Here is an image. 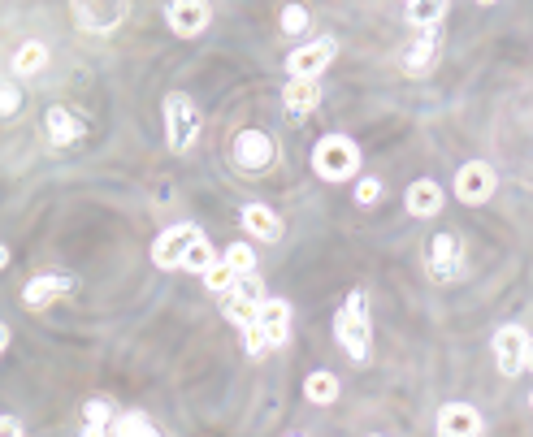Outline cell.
<instances>
[{
    "label": "cell",
    "instance_id": "6da1fadb",
    "mask_svg": "<svg viewBox=\"0 0 533 437\" xmlns=\"http://www.w3.org/2000/svg\"><path fill=\"white\" fill-rule=\"evenodd\" d=\"M334 338L356 364H369V347H373V334H369V295L364 290H351L343 312L334 316Z\"/></svg>",
    "mask_w": 533,
    "mask_h": 437
},
{
    "label": "cell",
    "instance_id": "7a4b0ae2",
    "mask_svg": "<svg viewBox=\"0 0 533 437\" xmlns=\"http://www.w3.org/2000/svg\"><path fill=\"white\" fill-rule=\"evenodd\" d=\"M312 174L325 182H351L360 174V148L347 135H325L312 148Z\"/></svg>",
    "mask_w": 533,
    "mask_h": 437
},
{
    "label": "cell",
    "instance_id": "3957f363",
    "mask_svg": "<svg viewBox=\"0 0 533 437\" xmlns=\"http://www.w3.org/2000/svg\"><path fill=\"white\" fill-rule=\"evenodd\" d=\"M200 139V109L187 91H169L165 96V143L169 152H187Z\"/></svg>",
    "mask_w": 533,
    "mask_h": 437
},
{
    "label": "cell",
    "instance_id": "277c9868",
    "mask_svg": "<svg viewBox=\"0 0 533 437\" xmlns=\"http://www.w3.org/2000/svg\"><path fill=\"white\" fill-rule=\"evenodd\" d=\"M529 360V334L520 325H503L499 334H494V364H499L503 377H520L525 373Z\"/></svg>",
    "mask_w": 533,
    "mask_h": 437
},
{
    "label": "cell",
    "instance_id": "5b68a950",
    "mask_svg": "<svg viewBox=\"0 0 533 437\" xmlns=\"http://www.w3.org/2000/svg\"><path fill=\"white\" fill-rule=\"evenodd\" d=\"M200 238V225H169V230L152 243V264L156 269H182V260H187L191 243Z\"/></svg>",
    "mask_w": 533,
    "mask_h": 437
},
{
    "label": "cell",
    "instance_id": "8992f818",
    "mask_svg": "<svg viewBox=\"0 0 533 437\" xmlns=\"http://www.w3.org/2000/svg\"><path fill=\"white\" fill-rule=\"evenodd\" d=\"M338 44L334 39H308L304 48H295L291 57H286V74L291 78H321L325 70H330Z\"/></svg>",
    "mask_w": 533,
    "mask_h": 437
},
{
    "label": "cell",
    "instance_id": "52a82bcc",
    "mask_svg": "<svg viewBox=\"0 0 533 437\" xmlns=\"http://www.w3.org/2000/svg\"><path fill=\"white\" fill-rule=\"evenodd\" d=\"M165 22L174 35L195 39L200 31H208V22H213V5H208V0H169Z\"/></svg>",
    "mask_w": 533,
    "mask_h": 437
},
{
    "label": "cell",
    "instance_id": "ba28073f",
    "mask_svg": "<svg viewBox=\"0 0 533 437\" xmlns=\"http://www.w3.org/2000/svg\"><path fill=\"white\" fill-rule=\"evenodd\" d=\"M234 165L247 169V174H260V169L273 165V139L265 135V130H239L234 135Z\"/></svg>",
    "mask_w": 533,
    "mask_h": 437
},
{
    "label": "cell",
    "instance_id": "9c48e42d",
    "mask_svg": "<svg viewBox=\"0 0 533 437\" xmlns=\"http://www.w3.org/2000/svg\"><path fill=\"white\" fill-rule=\"evenodd\" d=\"M494 195V169L486 161H468L455 174V200L460 204H486Z\"/></svg>",
    "mask_w": 533,
    "mask_h": 437
},
{
    "label": "cell",
    "instance_id": "30bf717a",
    "mask_svg": "<svg viewBox=\"0 0 533 437\" xmlns=\"http://www.w3.org/2000/svg\"><path fill=\"white\" fill-rule=\"evenodd\" d=\"M70 295H74V282H70V277H61V273H39V277H31V282L22 286V303L31 312L48 308V303H61Z\"/></svg>",
    "mask_w": 533,
    "mask_h": 437
},
{
    "label": "cell",
    "instance_id": "8fae6325",
    "mask_svg": "<svg viewBox=\"0 0 533 437\" xmlns=\"http://www.w3.org/2000/svg\"><path fill=\"white\" fill-rule=\"evenodd\" d=\"M486 425H481V412L468 403H447L438 412V437H481Z\"/></svg>",
    "mask_w": 533,
    "mask_h": 437
},
{
    "label": "cell",
    "instance_id": "7c38bea8",
    "mask_svg": "<svg viewBox=\"0 0 533 437\" xmlns=\"http://www.w3.org/2000/svg\"><path fill=\"white\" fill-rule=\"evenodd\" d=\"M321 104V83L317 78H291L282 91V109L291 122H308V113Z\"/></svg>",
    "mask_w": 533,
    "mask_h": 437
},
{
    "label": "cell",
    "instance_id": "4fadbf2b",
    "mask_svg": "<svg viewBox=\"0 0 533 437\" xmlns=\"http://www.w3.org/2000/svg\"><path fill=\"white\" fill-rule=\"evenodd\" d=\"M74 13L91 31H109L126 18V0H74Z\"/></svg>",
    "mask_w": 533,
    "mask_h": 437
},
{
    "label": "cell",
    "instance_id": "5bb4252c",
    "mask_svg": "<svg viewBox=\"0 0 533 437\" xmlns=\"http://www.w3.org/2000/svg\"><path fill=\"white\" fill-rule=\"evenodd\" d=\"M256 325L269 334L273 347H286L291 342V303L286 299H265L256 312Z\"/></svg>",
    "mask_w": 533,
    "mask_h": 437
},
{
    "label": "cell",
    "instance_id": "9a60e30c",
    "mask_svg": "<svg viewBox=\"0 0 533 437\" xmlns=\"http://www.w3.org/2000/svg\"><path fill=\"white\" fill-rule=\"evenodd\" d=\"M429 273H434L438 282H451V277L460 273V243H455V234L434 238V247H429Z\"/></svg>",
    "mask_w": 533,
    "mask_h": 437
},
{
    "label": "cell",
    "instance_id": "2e32d148",
    "mask_svg": "<svg viewBox=\"0 0 533 437\" xmlns=\"http://www.w3.org/2000/svg\"><path fill=\"white\" fill-rule=\"evenodd\" d=\"M243 225H247V234H256L260 243H278L282 238V217L273 213V208L265 204H243Z\"/></svg>",
    "mask_w": 533,
    "mask_h": 437
},
{
    "label": "cell",
    "instance_id": "e0dca14e",
    "mask_svg": "<svg viewBox=\"0 0 533 437\" xmlns=\"http://www.w3.org/2000/svg\"><path fill=\"white\" fill-rule=\"evenodd\" d=\"M408 213L412 217H434L442 213V187L434 178H416L408 187Z\"/></svg>",
    "mask_w": 533,
    "mask_h": 437
},
{
    "label": "cell",
    "instance_id": "ac0fdd59",
    "mask_svg": "<svg viewBox=\"0 0 533 437\" xmlns=\"http://www.w3.org/2000/svg\"><path fill=\"white\" fill-rule=\"evenodd\" d=\"M48 139L52 143H57V148H65V143H74V139H83V117H74L70 109H61V104H57V109H48Z\"/></svg>",
    "mask_w": 533,
    "mask_h": 437
},
{
    "label": "cell",
    "instance_id": "d6986e66",
    "mask_svg": "<svg viewBox=\"0 0 533 437\" xmlns=\"http://www.w3.org/2000/svg\"><path fill=\"white\" fill-rule=\"evenodd\" d=\"M44 65H48V48L39 44V39H26V44L13 52V74H22V78L26 74H39Z\"/></svg>",
    "mask_w": 533,
    "mask_h": 437
},
{
    "label": "cell",
    "instance_id": "ffe728a7",
    "mask_svg": "<svg viewBox=\"0 0 533 437\" xmlns=\"http://www.w3.org/2000/svg\"><path fill=\"white\" fill-rule=\"evenodd\" d=\"M221 308H226V316L239 329H247V325H256V312H260V303L256 299H247V295H239V290H230V295H221Z\"/></svg>",
    "mask_w": 533,
    "mask_h": 437
},
{
    "label": "cell",
    "instance_id": "44dd1931",
    "mask_svg": "<svg viewBox=\"0 0 533 437\" xmlns=\"http://www.w3.org/2000/svg\"><path fill=\"white\" fill-rule=\"evenodd\" d=\"M434 57H438V39L425 31V35L412 44L408 57H403V70H408V74H425L429 65H434Z\"/></svg>",
    "mask_w": 533,
    "mask_h": 437
},
{
    "label": "cell",
    "instance_id": "7402d4cb",
    "mask_svg": "<svg viewBox=\"0 0 533 437\" xmlns=\"http://www.w3.org/2000/svg\"><path fill=\"white\" fill-rule=\"evenodd\" d=\"M304 394H308V403L330 407V403L338 399V377H334V373H308V381H304Z\"/></svg>",
    "mask_w": 533,
    "mask_h": 437
},
{
    "label": "cell",
    "instance_id": "603a6c76",
    "mask_svg": "<svg viewBox=\"0 0 533 437\" xmlns=\"http://www.w3.org/2000/svg\"><path fill=\"white\" fill-rule=\"evenodd\" d=\"M442 13H447V0H408V22L421 26V31L438 26Z\"/></svg>",
    "mask_w": 533,
    "mask_h": 437
},
{
    "label": "cell",
    "instance_id": "cb8c5ba5",
    "mask_svg": "<svg viewBox=\"0 0 533 437\" xmlns=\"http://www.w3.org/2000/svg\"><path fill=\"white\" fill-rule=\"evenodd\" d=\"M217 260H221V256L213 251V243H208V238L200 234V238H195V243H191L187 260H182V269H187V273H208V269H213Z\"/></svg>",
    "mask_w": 533,
    "mask_h": 437
},
{
    "label": "cell",
    "instance_id": "d4e9b609",
    "mask_svg": "<svg viewBox=\"0 0 533 437\" xmlns=\"http://www.w3.org/2000/svg\"><path fill=\"white\" fill-rule=\"evenodd\" d=\"M109 433L113 437H148L152 425H148V416H143V412H126V416H113Z\"/></svg>",
    "mask_w": 533,
    "mask_h": 437
},
{
    "label": "cell",
    "instance_id": "484cf974",
    "mask_svg": "<svg viewBox=\"0 0 533 437\" xmlns=\"http://www.w3.org/2000/svg\"><path fill=\"white\" fill-rule=\"evenodd\" d=\"M200 277H204V286L213 290V295H230V290H234V277H239V273H234L226 260H217L213 269H208V273H200Z\"/></svg>",
    "mask_w": 533,
    "mask_h": 437
},
{
    "label": "cell",
    "instance_id": "4316f807",
    "mask_svg": "<svg viewBox=\"0 0 533 437\" xmlns=\"http://www.w3.org/2000/svg\"><path fill=\"white\" fill-rule=\"evenodd\" d=\"M221 260H226L234 273H256V251H252V243H230Z\"/></svg>",
    "mask_w": 533,
    "mask_h": 437
},
{
    "label": "cell",
    "instance_id": "83f0119b",
    "mask_svg": "<svg viewBox=\"0 0 533 437\" xmlns=\"http://www.w3.org/2000/svg\"><path fill=\"white\" fill-rule=\"evenodd\" d=\"M243 347H247V355H252V360H265V355L273 351V342H269V334L260 325H247L243 329Z\"/></svg>",
    "mask_w": 533,
    "mask_h": 437
},
{
    "label": "cell",
    "instance_id": "f1b7e54d",
    "mask_svg": "<svg viewBox=\"0 0 533 437\" xmlns=\"http://www.w3.org/2000/svg\"><path fill=\"white\" fill-rule=\"evenodd\" d=\"M113 407H109V399H91L87 407H83V420H87V425H104V429H109L113 425Z\"/></svg>",
    "mask_w": 533,
    "mask_h": 437
},
{
    "label": "cell",
    "instance_id": "f546056e",
    "mask_svg": "<svg viewBox=\"0 0 533 437\" xmlns=\"http://www.w3.org/2000/svg\"><path fill=\"white\" fill-rule=\"evenodd\" d=\"M234 290L247 299H256V303H265V282H260V273H239L234 277Z\"/></svg>",
    "mask_w": 533,
    "mask_h": 437
},
{
    "label": "cell",
    "instance_id": "4dcf8cb0",
    "mask_svg": "<svg viewBox=\"0 0 533 437\" xmlns=\"http://www.w3.org/2000/svg\"><path fill=\"white\" fill-rule=\"evenodd\" d=\"M304 26H308V13L299 9V5H286V9H282V31H286V35H299Z\"/></svg>",
    "mask_w": 533,
    "mask_h": 437
},
{
    "label": "cell",
    "instance_id": "1f68e13d",
    "mask_svg": "<svg viewBox=\"0 0 533 437\" xmlns=\"http://www.w3.org/2000/svg\"><path fill=\"white\" fill-rule=\"evenodd\" d=\"M18 104H22L18 87H13V83H0V117H13V113H18Z\"/></svg>",
    "mask_w": 533,
    "mask_h": 437
},
{
    "label": "cell",
    "instance_id": "d6a6232c",
    "mask_svg": "<svg viewBox=\"0 0 533 437\" xmlns=\"http://www.w3.org/2000/svg\"><path fill=\"white\" fill-rule=\"evenodd\" d=\"M377 200H382V182H377V178H360L356 204H377Z\"/></svg>",
    "mask_w": 533,
    "mask_h": 437
},
{
    "label": "cell",
    "instance_id": "836d02e7",
    "mask_svg": "<svg viewBox=\"0 0 533 437\" xmlns=\"http://www.w3.org/2000/svg\"><path fill=\"white\" fill-rule=\"evenodd\" d=\"M0 437H22V425L13 416H0Z\"/></svg>",
    "mask_w": 533,
    "mask_h": 437
},
{
    "label": "cell",
    "instance_id": "e575fe53",
    "mask_svg": "<svg viewBox=\"0 0 533 437\" xmlns=\"http://www.w3.org/2000/svg\"><path fill=\"white\" fill-rule=\"evenodd\" d=\"M83 437H109V429H104V425H87V420H83Z\"/></svg>",
    "mask_w": 533,
    "mask_h": 437
},
{
    "label": "cell",
    "instance_id": "d590c367",
    "mask_svg": "<svg viewBox=\"0 0 533 437\" xmlns=\"http://www.w3.org/2000/svg\"><path fill=\"white\" fill-rule=\"evenodd\" d=\"M5 347H9V329L0 325V351H5Z\"/></svg>",
    "mask_w": 533,
    "mask_h": 437
},
{
    "label": "cell",
    "instance_id": "8d00e7d4",
    "mask_svg": "<svg viewBox=\"0 0 533 437\" xmlns=\"http://www.w3.org/2000/svg\"><path fill=\"white\" fill-rule=\"evenodd\" d=\"M5 264H9V247L0 243V269H5Z\"/></svg>",
    "mask_w": 533,
    "mask_h": 437
},
{
    "label": "cell",
    "instance_id": "74e56055",
    "mask_svg": "<svg viewBox=\"0 0 533 437\" xmlns=\"http://www.w3.org/2000/svg\"><path fill=\"white\" fill-rule=\"evenodd\" d=\"M525 364H529V368H533V338H529V360H525Z\"/></svg>",
    "mask_w": 533,
    "mask_h": 437
},
{
    "label": "cell",
    "instance_id": "f35d334b",
    "mask_svg": "<svg viewBox=\"0 0 533 437\" xmlns=\"http://www.w3.org/2000/svg\"><path fill=\"white\" fill-rule=\"evenodd\" d=\"M148 437H161V433H156V429H152V433H148Z\"/></svg>",
    "mask_w": 533,
    "mask_h": 437
},
{
    "label": "cell",
    "instance_id": "ab89813d",
    "mask_svg": "<svg viewBox=\"0 0 533 437\" xmlns=\"http://www.w3.org/2000/svg\"><path fill=\"white\" fill-rule=\"evenodd\" d=\"M481 5H494V0H481Z\"/></svg>",
    "mask_w": 533,
    "mask_h": 437
},
{
    "label": "cell",
    "instance_id": "60d3db41",
    "mask_svg": "<svg viewBox=\"0 0 533 437\" xmlns=\"http://www.w3.org/2000/svg\"><path fill=\"white\" fill-rule=\"evenodd\" d=\"M529 407H533V394H529Z\"/></svg>",
    "mask_w": 533,
    "mask_h": 437
},
{
    "label": "cell",
    "instance_id": "b9f144b4",
    "mask_svg": "<svg viewBox=\"0 0 533 437\" xmlns=\"http://www.w3.org/2000/svg\"><path fill=\"white\" fill-rule=\"evenodd\" d=\"M369 437H382V433H369Z\"/></svg>",
    "mask_w": 533,
    "mask_h": 437
}]
</instances>
